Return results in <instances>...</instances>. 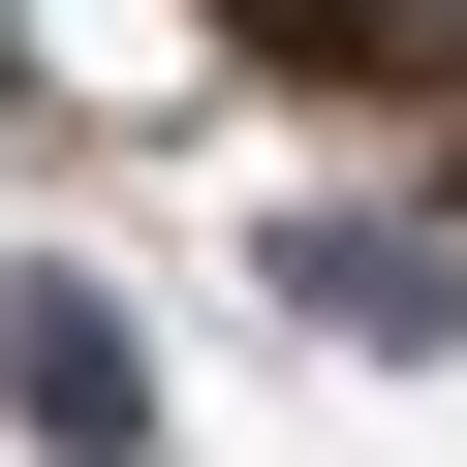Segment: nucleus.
I'll return each mask as SVG.
<instances>
[{
    "label": "nucleus",
    "mask_w": 467,
    "mask_h": 467,
    "mask_svg": "<svg viewBox=\"0 0 467 467\" xmlns=\"http://www.w3.org/2000/svg\"><path fill=\"white\" fill-rule=\"evenodd\" d=\"M0 374H32V436H63V467H125V436H156V405H125V312H94V281H32V312H0Z\"/></svg>",
    "instance_id": "1"
}]
</instances>
